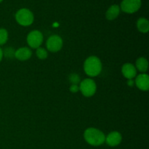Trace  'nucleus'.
I'll list each match as a JSON object with an SVG mask.
<instances>
[{"label":"nucleus","instance_id":"nucleus-5","mask_svg":"<svg viewBox=\"0 0 149 149\" xmlns=\"http://www.w3.org/2000/svg\"><path fill=\"white\" fill-rule=\"evenodd\" d=\"M43 34H42V32L38 30L31 31L28 34L27 39H26L29 46L33 49H37V48L40 47L42 44L43 43Z\"/></svg>","mask_w":149,"mask_h":149},{"label":"nucleus","instance_id":"nucleus-13","mask_svg":"<svg viewBox=\"0 0 149 149\" xmlns=\"http://www.w3.org/2000/svg\"><path fill=\"white\" fill-rule=\"evenodd\" d=\"M135 68L137 70L142 72L143 74H145L148 68V62L146 58L143 57L138 58L135 62Z\"/></svg>","mask_w":149,"mask_h":149},{"label":"nucleus","instance_id":"nucleus-4","mask_svg":"<svg viewBox=\"0 0 149 149\" xmlns=\"http://www.w3.org/2000/svg\"><path fill=\"white\" fill-rule=\"evenodd\" d=\"M79 90L84 97H92L96 93L97 85L92 79H85L81 81L79 84Z\"/></svg>","mask_w":149,"mask_h":149},{"label":"nucleus","instance_id":"nucleus-21","mask_svg":"<svg viewBox=\"0 0 149 149\" xmlns=\"http://www.w3.org/2000/svg\"><path fill=\"white\" fill-rule=\"evenodd\" d=\"M3 56H4V55H3V50L1 49V48L0 47V62H1V60H2Z\"/></svg>","mask_w":149,"mask_h":149},{"label":"nucleus","instance_id":"nucleus-16","mask_svg":"<svg viewBox=\"0 0 149 149\" xmlns=\"http://www.w3.org/2000/svg\"><path fill=\"white\" fill-rule=\"evenodd\" d=\"M8 40V32L5 29H0V46L4 45Z\"/></svg>","mask_w":149,"mask_h":149},{"label":"nucleus","instance_id":"nucleus-9","mask_svg":"<svg viewBox=\"0 0 149 149\" xmlns=\"http://www.w3.org/2000/svg\"><path fill=\"white\" fill-rule=\"evenodd\" d=\"M135 84L139 90L142 91H148L149 90V77L146 74L138 75L135 81Z\"/></svg>","mask_w":149,"mask_h":149},{"label":"nucleus","instance_id":"nucleus-12","mask_svg":"<svg viewBox=\"0 0 149 149\" xmlns=\"http://www.w3.org/2000/svg\"><path fill=\"white\" fill-rule=\"evenodd\" d=\"M120 13V7L117 4H113L107 10L106 13V17L107 20H113L119 16Z\"/></svg>","mask_w":149,"mask_h":149},{"label":"nucleus","instance_id":"nucleus-14","mask_svg":"<svg viewBox=\"0 0 149 149\" xmlns=\"http://www.w3.org/2000/svg\"><path fill=\"white\" fill-rule=\"evenodd\" d=\"M137 28L141 33H146L149 31V22L145 17H141L137 21Z\"/></svg>","mask_w":149,"mask_h":149},{"label":"nucleus","instance_id":"nucleus-11","mask_svg":"<svg viewBox=\"0 0 149 149\" xmlns=\"http://www.w3.org/2000/svg\"><path fill=\"white\" fill-rule=\"evenodd\" d=\"M32 52L29 47H20L15 50V58L20 61H25L29 60L31 58Z\"/></svg>","mask_w":149,"mask_h":149},{"label":"nucleus","instance_id":"nucleus-3","mask_svg":"<svg viewBox=\"0 0 149 149\" xmlns=\"http://www.w3.org/2000/svg\"><path fill=\"white\" fill-rule=\"evenodd\" d=\"M15 20L20 26H29L33 23L34 17L32 12L29 9L22 8L16 13Z\"/></svg>","mask_w":149,"mask_h":149},{"label":"nucleus","instance_id":"nucleus-1","mask_svg":"<svg viewBox=\"0 0 149 149\" xmlns=\"http://www.w3.org/2000/svg\"><path fill=\"white\" fill-rule=\"evenodd\" d=\"M84 138L86 142L93 146H100L105 143L104 133L94 127H89L84 131Z\"/></svg>","mask_w":149,"mask_h":149},{"label":"nucleus","instance_id":"nucleus-6","mask_svg":"<svg viewBox=\"0 0 149 149\" xmlns=\"http://www.w3.org/2000/svg\"><path fill=\"white\" fill-rule=\"evenodd\" d=\"M63 42L62 38L58 35H52L47 40L46 46L48 50L51 52H57L63 47Z\"/></svg>","mask_w":149,"mask_h":149},{"label":"nucleus","instance_id":"nucleus-7","mask_svg":"<svg viewBox=\"0 0 149 149\" xmlns=\"http://www.w3.org/2000/svg\"><path fill=\"white\" fill-rule=\"evenodd\" d=\"M141 6V0H123L121 3V9L129 14L138 11Z\"/></svg>","mask_w":149,"mask_h":149},{"label":"nucleus","instance_id":"nucleus-8","mask_svg":"<svg viewBox=\"0 0 149 149\" xmlns=\"http://www.w3.org/2000/svg\"><path fill=\"white\" fill-rule=\"evenodd\" d=\"M122 141V136L120 132L117 131H113L110 132L106 137L105 142L111 147H115L119 146Z\"/></svg>","mask_w":149,"mask_h":149},{"label":"nucleus","instance_id":"nucleus-10","mask_svg":"<svg viewBox=\"0 0 149 149\" xmlns=\"http://www.w3.org/2000/svg\"><path fill=\"white\" fill-rule=\"evenodd\" d=\"M122 73L124 77L127 79H132L137 75V69L134 65L130 63H125L122 67Z\"/></svg>","mask_w":149,"mask_h":149},{"label":"nucleus","instance_id":"nucleus-19","mask_svg":"<svg viewBox=\"0 0 149 149\" xmlns=\"http://www.w3.org/2000/svg\"><path fill=\"white\" fill-rule=\"evenodd\" d=\"M70 91L72 93H77L79 91V85H76V84H71L70 87Z\"/></svg>","mask_w":149,"mask_h":149},{"label":"nucleus","instance_id":"nucleus-22","mask_svg":"<svg viewBox=\"0 0 149 149\" xmlns=\"http://www.w3.org/2000/svg\"><path fill=\"white\" fill-rule=\"evenodd\" d=\"M2 1H3V0H0V2H1Z\"/></svg>","mask_w":149,"mask_h":149},{"label":"nucleus","instance_id":"nucleus-20","mask_svg":"<svg viewBox=\"0 0 149 149\" xmlns=\"http://www.w3.org/2000/svg\"><path fill=\"white\" fill-rule=\"evenodd\" d=\"M127 84V85L129 86V87H133V86L135 85V81H133L132 79H128Z\"/></svg>","mask_w":149,"mask_h":149},{"label":"nucleus","instance_id":"nucleus-15","mask_svg":"<svg viewBox=\"0 0 149 149\" xmlns=\"http://www.w3.org/2000/svg\"><path fill=\"white\" fill-rule=\"evenodd\" d=\"M36 55L39 59L45 60L48 57V52L45 48L39 47L36 49Z\"/></svg>","mask_w":149,"mask_h":149},{"label":"nucleus","instance_id":"nucleus-17","mask_svg":"<svg viewBox=\"0 0 149 149\" xmlns=\"http://www.w3.org/2000/svg\"><path fill=\"white\" fill-rule=\"evenodd\" d=\"M68 80L71 83V84H76V85H78L81 82L79 76L77 74H75V73L70 74L69 77H68Z\"/></svg>","mask_w":149,"mask_h":149},{"label":"nucleus","instance_id":"nucleus-18","mask_svg":"<svg viewBox=\"0 0 149 149\" xmlns=\"http://www.w3.org/2000/svg\"><path fill=\"white\" fill-rule=\"evenodd\" d=\"M15 50L13 48L7 47L3 51V55H4L7 58H15Z\"/></svg>","mask_w":149,"mask_h":149},{"label":"nucleus","instance_id":"nucleus-2","mask_svg":"<svg viewBox=\"0 0 149 149\" xmlns=\"http://www.w3.org/2000/svg\"><path fill=\"white\" fill-rule=\"evenodd\" d=\"M84 71L87 76L95 77L98 76L102 71V63L96 56H90L84 63Z\"/></svg>","mask_w":149,"mask_h":149}]
</instances>
